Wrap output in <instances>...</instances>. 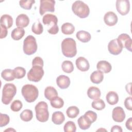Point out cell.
<instances>
[{
    "label": "cell",
    "instance_id": "obj_1",
    "mask_svg": "<svg viewBox=\"0 0 132 132\" xmlns=\"http://www.w3.org/2000/svg\"><path fill=\"white\" fill-rule=\"evenodd\" d=\"M61 51L63 55L66 57L72 58L75 56L77 54L75 41L71 38L63 39L61 42Z\"/></svg>",
    "mask_w": 132,
    "mask_h": 132
},
{
    "label": "cell",
    "instance_id": "obj_2",
    "mask_svg": "<svg viewBox=\"0 0 132 132\" xmlns=\"http://www.w3.org/2000/svg\"><path fill=\"white\" fill-rule=\"evenodd\" d=\"M21 92L24 99L28 103L35 102L39 95L38 88L35 86L31 84L24 85L22 88Z\"/></svg>",
    "mask_w": 132,
    "mask_h": 132
},
{
    "label": "cell",
    "instance_id": "obj_3",
    "mask_svg": "<svg viewBox=\"0 0 132 132\" xmlns=\"http://www.w3.org/2000/svg\"><path fill=\"white\" fill-rule=\"evenodd\" d=\"M16 93L15 86L11 83L6 84L3 88L2 102L5 105H8Z\"/></svg>",
    "mask_w": 132,
    "mask_h": 132
},
{
    "label": "cell",
    "instance_id": "obj_4",
    "mask_svg": "<svg viewBox=\"0 0 132 132\" xmlns=\"http://www.w3.org/2000/svg\"><path fill=\"white\" fill-rule=\"evenodd\" d=\"M43 23L50 28L47 31L51 35H56L59 31V27L57 25L58 19L55 15L52 14H46L42 18Z\"/></svg>",
    "mask_w": 132,
    "mask_h": 132
},
{
    "label": "cell",
    "instance_id": "obj_5",
    "mask_svg": "<svg viewBox=\"0 0 132 132\" xmlns=\"http://www.w3.org/2000/svg\"><path fill=\"white\" fill-rule=\"evenodd\" d=\"M72 10L75 15L81 19L87 18L90 13V9L88 6L81 1H76L73 3Z\"/></svg>",
    "mask_w": 132,
    "mask_h": 132
},
{
    "label": "cell",
    "instance_id": "obj_6",
    "mask_svg": "<svg viewBox=\"0 0 132 132\" xmlns=\"http://www.w3.org/2000/svg\"><path fill=\"white\" fill-rule=\"evenodd\" d=\"M36 116L38 121L41 122H46L49 118V112L48 111V105L44 101L39 102L36 105Z\"/></svg>",
    "mask_w": 132,
    "mask_h": 132
},
{
    "label": "cell",
    "instance_id": "obj_7",
    "mask_svg": "<svg viewBox=\"0 0 132 132\" xmlns=\"http://www.w3.org/2000/svg\"><path fill=\"white\" fill-rule=\"evenodd\" d=\"M38 46L36 38L31 35H29L23 42V52L27 55L35 54L37 50Z\"/></svg>",
    "mask_w": 132,
    "mask_h": 132
},
{
    "label": "cell",
    "instance_id": "obj_8",
    "mask_svg": "<svg viewBox=\"0 0 132 132\" xmlns=\"http://www.w3.org/2000/svg\"><path fill=\"white\" fill-rule=\"evenodd\" d=\"M43 67L39 65H34L27 73V78L29 81L38 82L44 75Z\"/></svg>",
    "mask_w": 132,
    "mask_h": 132
},
{
    "label": "cell",
    "instance_id": "obj_9",
    "mask_svg": "<svg viewBox=\"0 0 132 132\" xmlns=\"http://www.w3.org/2000/svg\"><path fill=\"white\" fill-rule=\"evenodd\" d=\"M39 13L40 14L42 15L45 12H54L55 11V1L54 0H41L40 1Z\"/></svg>",
    "mask_w": 132,
    "mask_h": 132
},
{
    "label": "cell",
    "instance_id": "obj_10",
    "mask_svg": "<svg viewBox=\"0 0 132 132\" xmlns=\"http://www.w3.org/2000/svg\"><path fill=\"white\" fill-rule=\"evenodd\" d=\"M116 9L122 15H125L130 10V3L128 0H117L116 1Z\"/></svg>",
    "mask_w": 132,
    "mask_h": 132
},
{
    "label": "cell",
    "instance_id": "obj_11",
    "mask_svg": "<svg viewBox=\"0 0 132 132\" xmlns=\"http://www.w3.org/2000/svg\"><path fill=\"white\" fill-rule=\"evenodd\" d=\"M108 50L110 54L114 55H118L122 52L123 47L119 42L117 39H114L109 42Z\"/></svg>",
    "mask_w": 132,
    "mask_h": 132
},
{
    "label": "cell",
    "instance_id": "obj_12",
    "mask_svg": "<svg viewBox=\"0 0 132 132\" xmlns=\"http://www.w3.org/2000/svg\"><path fill=\"white\" fill-rule=\"evenodd\" d=\"M117 39L122 46L123 48H126L129 51L131 52L132 40L128 35L126 34H122L118 36Z\"/></svg>",
    "mask_w": 132,
    "mask_h": 132
},
{
    "label": "cell",
    "instance_id": "obj_13",
    "mask_svg": "<svg viewBox=\"0 0 132 132\" xmlns=\"http://www.w3.org/2000/svg\"><path fill=\"white\" fill-rule=\"evenodd\" d=\"M125 113L124 109L120 106L113 108L112 112V118L116 122H122L125 118Z\"/></svg>",
    "mask_w": 132,
    "mask_h": 132
},
{
    "label": "cell",
    "instance_id": "obj_14",
    "mask_svg": "<svg viewBox=\"0 0 132 132\" xmlns=\"http://www.w3.org/2000/svg\"><path fill=\"white\" fill-rule=\"evenodd\" d=\"M105 23L109 26L115 25L118 21L117 14L112 11H108L105 13L104 16Z\"/></svg>",
    "mask_w": 132,
    "mask_h": 132
},
{
    "label": "cell",
    "instance_id": "obj_15",
    "mask_svg": "<svg viewBox=\"0 0 132 132\" xmlns=\"http://www.w3.org/2000/svg\"><path fill=\"white\" fill-rule=\"evenodd\" d=\"M77 68L81 72L87 71L90 68V64L87 59L83 57H79L75 61Z\"/></svg>",
    "mask_w": 132,
    "mask_h": 132
},
{
    "label": "cell",
    "instance_id": "obj_16",
    "mask_svg": "<svg viewBox=\"0 0 132 132\" xmlns=\"http://www.w3.org/2000/svg\"><path fill=\"white\" fill-rule=\"evenodd\" d=\"M71 83L70 78L65 75H61L57 77L56 79V84L60 89H65L68 88Z\"/></svg>",
    "mask_w": 132,
    "mask_h": 132
},
{
    "label": "cell",
    "instance_id": "obj_17",
    "mask_svg": "<svg viewBox=\"0 0 132 132\" xmlns=\"http://www.w3.org/2000/svg\"><path fill=\"white\" fill-rule=\"evenodd\" d=\"M29 23V19L25 14H20L16 18L15 24L18 27H26L28 25Z\"/></svg>",
    "mask_w": 132,
    "mask_h": 132
},
{
    "label": "cell",
    "instance_id": "obj_18",
    "mask_svg": "<svg viewBox=\"0 0 132 132\" xmlns=\"http://www.w3.org/2000/svg\"><path fill=\"white\" fill-rule=\"evenodd\" d=\"M96 68L98 71L104 73H109L112 69L111 64L106 60H101L98 61L96 65Z\"/></svg>",
    "mask_w": 132,
    "mask_h": 132
},
{
    "label": "cell",
    "instance_id": "obj_19",
    "mask_svg": "<svg viewBox=\"0 0 132 132\" xmlns=\"http://www.w3.org/2000/svg\"><path fill=\"white\" fill-rule=\"evenodd\" d=\"M58 95L57 90L52 86H48L44 90V96L49 101L57 97Z\"/></svg>",
    "mask_w": 132,
    "mask_h": 132
},
{
    "label": "cell",
    "instance_id": "obj_20",
    "mask_svg": "<svg viewBox=\"0 0 132 132\" xmlns=\"http://www.w3.org/2000/svg\"><path fill=\"white\" fill-rule=\"evenodd\" d=\"M87 95L90 98L94 100L100 97L101 93L99 88L94 86H92L88 88L87 90Z\"/></svg>",
    "mask_w": 132,
    "mask_h": 132
},
{
    "label": "cell",
    "instance_id": "obj_21",
    "mask_svg": "<svg viewBox=\"0 0 132 132\" xmlns=\"http://www.w3.org/2000/svg\"><path fill=\"white\" fill-rule=\"evenodd\" d=\"M76 36L78 40L83 43L88 42L91 39L90 34L89 32L85 30H80L77 31Z\"/></svg>",
    "mask_w": 132,
    "mask_h": 132
},
{
    "label": "cell",
    "instance_id": "obj_22",
    "mask_svg": "<svg viewBox=\"0 0 132 132\" xmlns=\"http://www.w3.org/2000/svg\"><path fill=\"white\" fill-rule=\"evenodd\" d=\"M65 120V117L63 113L61 111L54 112L52 117V121L56 125L61 124Z\"/></svg>",
    "mask_w": 132,
    "mask_h": 132
},
{
    "label": "cell",
    "instance_id": "obj_23",
    "mask_svg": "<svg viewBox=\"0 0 132 132\" xmlns=\"http://www.w3.org/2000/svg\"><path fill=\"white\" fill-rule=\"evenodd\" d=\"M77 123L79 128L82 130L88 129L92 124V123L84 115L78 118Z\"/></svg>",
    "mask_w": 132,
    "mask_h": 132
},
{
    "label": "cell",
    "instance_id": "obj_24",
    "mask_svg": "<svg viewBox=\"0 0 132 132\" xmlns=\"http://www.w3.org/2000/svg\"><path fill=\"white\" fill-rule=\"evenodd\" d=\"M104 79V74L101 71H95L93 72L90 75V80L92 82L96 84L101 83Z\"/></svg>",
    "mask_w": 132,
    "mask_h": 132
},
{
    "label": "cell",
    "instance_id": "obj_25",
    "mask_svg": "<svg viewBox=\"0 0 132 132\" xmlns=\"http://www.w3.org/2000/svg\"><path fill=\"white\" fill-rule=\"evenodd\" d=\"M1 25L6 27L7 29L10 28L13 25V19L9 14H3L0 19Z\"/></svg>",
    "mask_w": 132,
    "mask_h": 132
},
{
    "label": "cell",
    "instance_id": "obj_26",
    "mask_svg": "<svg viewBox=\"0 0 132 132\" xmlns=\"http://www.w3.org/2000/svg\"><path fill=\"white\" fill-rule=\"evenodd\" d=\"M106 99L109 104L114 105L118 103L119 101V96L116 92L109 91L106 94Z\"/></svg>",
    "mask_w": 132,
    "mask_h": 132
},
{
    "label": "cell",
    "instance_id": "obj_27",
    "mask_svg": "<svg viewBox=\"0 0 132 132\" xmlns=\"http://www.w3.org/2000/svg\"><path fill=\"white\" fill-rule=\"evenodd\" d=\"M25 30L23 28L17 27L13 29L11 32V38L14 40H19L22 39L25 35Z\"/></svg>",
    "mask_w": 132,
    "mask_h": 132
},
{
    "label": "cell",
    "instance_id": "obj_28",
    "mask_svg": "<svg viewBox=\"0 0 132 132\" xmlns=\"http://www.w3.org/2000/svg\"><path fill=\"white\" fill-rule=\"evenodd\" d=\"M61 31L64 35H72L75 31L74 26L70 23H65L61 26Z\"/></svg>",
    "mask_w": 132,
    "mask_h": 132
},
{
    "label": "cell",
    "instance_id": "obj_29",
    "mask_svg": "<svg viewBox=\"0 0 132 132\" xmlns=\"http://www.w3.org/2000/svg\"><path fill=\"white\" fill-rule=\"evenodd\" d=\"M1 76L4 80L8 81H12L15 79L13 71L10 69L4 70L1 73Z\"/></svg>",
    "mask_w": 132,
    "mask_h": 132
},
{
    "label": "cell",
    "instance_id": "obj_30",
    "mask_svg": "<svg viewBox=\"0 0 132 132\" xmlns=\"http://www.w3.org/2000/svg\"><path fill=\"white\" fill-rule=\"evenodd\" d=\"M33 118L32 111L30 109H25L20 114L21 119L25 122H28Z\"/></svg>",
    "mask_w": 132,
    "mask_h": 132
},
{
    "label": "cell",
    "instance_id": "obj_31",
    "mask_svg": "<svg viewBox=\"0 0 132 132\" xmlns=\"http://www.w3.org/2000/svg\"><path fill=\"white\" fill-rule=\"evenodd\" d=\"M66 113L69 118L73 119L77 117L79 114V109L76 106H70L67 109Z\"/></svg>",
    "mask_w": 132,
    "mask_h": 132
},
{
    "label": "cell",
    "instance_id": "obj_32",
    "mask_svg": "<svg viewBox=\"0 0 132 132\" xmlns=\"http://www.w3.org/2000/svg\"><path fill=\"white\" fill-rule=\"evenodd\" d=\"M61 68L63 72L67 73H71L74 70L73 63L69 60L64 61L61 64Z\"/></svg>",
    "mask_w": 132,
    "mask_h": 132
},
{
    "label": "cell",
    "instance_id": "obj_33",
    "mask_svg": "<svg viewBox=\"0 0 132 132\" xmlns=\"http://www.w3.org/2000/svg\"><path fill=\"white\" fill-rule=\"evenodd\" d=\"M92 107L97 110H101L105 108V103L103 100L100 99V98L94 100L92 104Z\"/></svg>",
    "mask_w": 132,
    "mask_h": 132
},
{
    "label": "cell",
    "instance_id": "obj_34",
    "mask_svg": "<svg viewBox=\"0 0 132 132\" xmlns=\"http://www.w3.org/2000/svg\"><path fill=\"white\" fill-rule=\"evenodd\" d=\"M13 71L15 78L16 79H21L23 78L26 74V70L23 67H16L14 70H13Z\"/></svg>",
    "mask_w": 132,
    "mask_h": 132
},
{
    "label": "cell",
    "instance_id": "obj_35",
    "mask_svg": "<svg viewBox=\"0 0 132 132\" xmlns=\"http://www.w3.org/2000/svg\"><path fill=\"white\" fill-rule=\"evenodd\" d=\"M31 31L36 35H41L43 31V27L39 21L35 22L31 27Z\"/></svg>",
    "mask_w": 132,
    "mask_h": 132
},
{
    "label": "cell",
    "instance_id": "obj_36",
    "mask_svg": "<svg viewBox=\"0 0 132 132\" xmlns=\"http://www.w3.org/2000/svg\"><path fill=\"white\" fill-rule=\"evenodd\" d=\"M51 101V105L54 108H61L64 105L63 100L60 97H56Z\"/></svg>",
    "mask_w": 132,
    "mask_h": 132
},
{
    "label": "cell",
    "instance_id": "obj_37",
    "mask_svg": "<svg viewBox=\"0 0 132 132\" xmlns=\"http://www.w3.org/2000/svg\"><path fill=\"white\" fill-rule=\"evenodd\" d=\"M63 129L65 132H75L76 126L73 121H68L64 125Z\"/></svg>",
    "mask_w": 132,
    "mask_h": 132
},
{
    "label": "cell",
    "instance_id": "obj_38",
    "mask_svg": "<svg viewBox=\"0 0 132 132\" xmlns=\"http://www.w3.org/2000/svg\"><path fill=\"white\" fill-rule=\"evenodd\" d=\"M35 3L34 0L20 1L19 2L20 6L21 8L26 10H30L32 5Z\"/></svg>",
    "mask_w": 132,
    "mask_h": 132
},
{
    "label": "cell",
    "instance_id": "obj_39",
    "mask_svg": "<svg viewBox=\"0 0 132 132\" xmlns=\"http://www.w3.org/2000/svg\"><path fill=\"white\" fill-rule=\"evenodd\" d=\"M23 107L22 103L18 100H14L10 105V109L14 112H18L20 111Z\"/></svg>",
    "mask_w": 132,
    "mask_h": 132
},
{
    "label": "cell",
    "instance_id": "obj_40",
    "mask_svg": "<svg viewBox=\"0 0 132 132\" xmlns=\"http://www.w3.org/2000/svg\"><path fill=\"white\" fill-rule=\"evenodd\" d=\"M84 116L92 123L94 122L96 119H97V114L96 112L91 111V110H88L84 114Z\"/></svg>",
    "mask_w": 132,
    "mask_h": 132
},
{
    "label": "cell",
    "instance_id": "obj_41",
    "mask_svg": "<svg viewBox=\"0 0 132 132\" xmlns=\"http://www.w3.org/2000/svg\"><path fill=\"white\" fill-rule=\"evenodd\" d=\"M10 122V118L6 114L0 113V127H2L7 125Z\"/></svg>",
    "mask_w": 132,
    "mask_h": 132
},
{
    "label": "cell",
    "instance_id": "obj_42",
    "mask_svg": "<svg viewBox=\"0 0 132 132\" xmlns=\"http://www.w3.org/2000/svg\"><path fill=\"white\" fill-rule=\"evenodd\" d=\"M124 106L128 110H132V97L131 96L127 97L124 101Z\"/></svg>",
    "mask_w": 132,
    "mask_h": 132
},
{
    "label": "cell",
    "instance_id": "obj_43",
    "mask_svg": "<svg viewBox=\"0 0 132 132\" xmlns=\"http://www.w3.org/2000/svg\"><path fill=\"white\" fill-rule=\"evenodd\" d=\"M39 65L41 67H43V60L40 57H36L32 60V65Z\"/></svg>",
    "mask_w": 132,
    "mask_h": 132
},
{
    "label": "cell",
    "instance_id": "obj_44",
    "mask_svg": "<svg viewBox=\"0 0 132 132\" xmlns=\"http://www.w3.org/2000/svg\"><path fill=\"white\" fill-rule=\"evenodd\" d=\"M8 34V31H7V28L1 25V37L0 38L1 39H3L6 37L7 35Z\"/></svg>",
    "mask_w": 132,
    "mask_h": 132
},
{
    "label": "cell",
    "instance_id": "obj_45",
    "mask_svg": "<svg viewBox=\"0 0 132 132\" xmlns=\"http://www.w3.org/2000/svg\"><path fill=\"white\" fill-rule=\"evenodd\" d=\"M126 127L129 130H132V118H129L126 122Z\"/></svg>",
    "mask_w": 132,
    "mask_h": 132
},
{
    "label": "cell",
    "instance_id": "obj_46",
    "mask_svg": "<svg viewBox=\"0 0 132 132\" xmlns=\"http://www.w3.org/2000/svg\"><path fill=\"white\" fill-rule=\"evenodd\" d=\"M110 131L111 132H115V131H118V132H122L123 131L122 127L120 126L119 125H114L112 127Z\"/></svg>",
    "mask_w": 132,
    "mask_h": 132
},
{
    "label": "cell",
    "instance_id": "obj_47",
    "mask_svg": "<svg viewBox=\"0 0 132 132\" xmlns=\"http://www.w3.org/2000/svg\"><path fill=\"white\" fill-rule=\"evenodd\" d=\"M131 83L129 82V84H127L126 86H125V89L126 90V92L127 93H128L130 95H131V93H130V88H131Z\"/></svg>",
    "mask_w": 132,
    "mask_h": 132
},
{
    "label": "cell",
    "instance_id": "obj_48",
    "mask_svg": "<svg viewBox=\"0 0 132 132\" xmlns=\"http://www.w3.org/2000/svg\"><path fill=\"white\" fill-rule=\"evenodd\" d=\"M15 131V129H12V128H9V129H6L5 130V131Z\"/></svg>",
    "mask_w": 132,
    "mask_h": 132
}]
</instances>
